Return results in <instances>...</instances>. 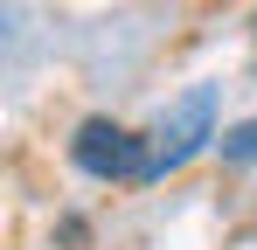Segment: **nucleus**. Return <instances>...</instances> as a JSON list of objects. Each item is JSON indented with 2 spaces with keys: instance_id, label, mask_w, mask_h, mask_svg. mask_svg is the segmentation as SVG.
<instances>
[{
  "instance_id": "3",
  "label": "nucleus",
  "mask_w": 257,
  "mask_h": 250,
  "mask_svg": "<svg viewBox=\"0 0 257 250\" xmlns=\"http://www.w3.org/2000/svg\"><path fill=\"white\" fill-rule=\"evenodd\" d=\"M215 153H222V167H257V118L229 125V132L215 139Z\"/></svg>"
},
{
  "instance_id": "2",
  "label": "nucleus",
  "mask_w": 257,
  "mask_h": 250,
  "mask_svg": "<svg viewBox=\"0 0 257 250\" xmlns=\"http://www.w3.org/2000/svg\"><path fill=\"white\" fill-rule=\"evenodd\" d=\"M70 167L104 181V188H139V167H146V132H132L118 118H84L70 132Z\"/></svg>"
},
{
  "instance_id": "1",
  "label": "nucleus",
  "mask_w": 257,
  "mask_h": 250,
  "mask_svg": "<svg viewBox=\"0 0 257 250\" xmlns=\"http://www.w3.org/2000/svg\"><path fill=\"white\" fill-rule=\"evenodd\" d=\"M215 104H222V83H195L188 97H174L167 111L153 118L146 132V167H139V188H153V181H167L181 167L195 160L202 146H215L222 132H215Z\"/></svg>"
},
{
  "instance_id": "4",
  "label": "nucleus",
  "mask_w": 257,
  "mask_h": 250,
  "mask_svg": "<svg viewBox=\"0 0 257 250\" xmlns=\"http://www.w3.org/2000/svg\"><path fill=\"white\" fill-rule=\"evenodd\" d=\"M250 28H257V14H250Z\"/></svg>"
}]
</instances>
